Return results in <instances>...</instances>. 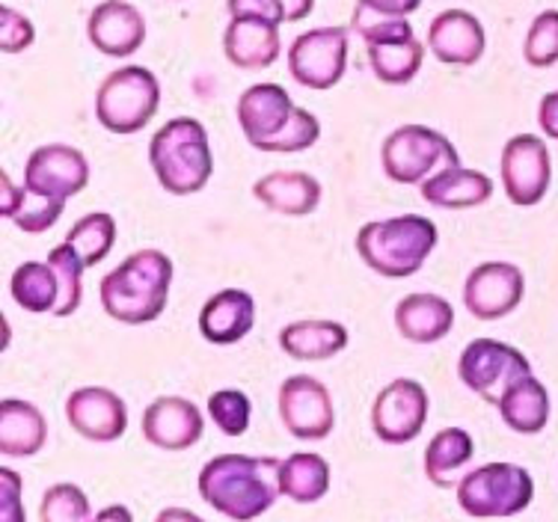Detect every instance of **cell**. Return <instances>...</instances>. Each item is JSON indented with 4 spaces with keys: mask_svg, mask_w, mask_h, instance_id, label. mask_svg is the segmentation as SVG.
<instances>
[{
    "mask_svg": "<svg viewBox=\"0 0 558 522\" xmlns=\"http://www.w3.org/2000/svg\"><path fill=\"white\" fill-rule=\"evenodd\" d=\"M0 184H3V205H0V211H3L7 220L19 226L22 232L43 235V232H48L60 220L65 203L51 199V196H39V193L27 191V187H15L10 172H0Z\"/></svg>",
    "mask_w": 558,
    "mask_h": 522,
    "instance_id": "cell-28",
    "label": "cell"
},
{
    "mask_svg": "<svg viewBox=\"0 0 558 522\" xmlns=\"http://www.w3.org/2000/svg\"><path fill=\"white\" fill-rule=\"evenodd\" d=\"M526 277L511 262H484L463 282V306L478 320H499L523 303Z\"/></svg>",
    "mask_w": 558,
    "mask_h": 522,
    "instance_id": "cell-14",
    "label": "cell"
},
{
    "mask_svg": "<svg viewBox=\"0 0 558 522\" xmlns=\"http://www.w3.org/2000/svg\"><path fill=\"white\" fill-rule=\"evenodd\" d=\"M65 244H72V250L81 256L86 267H96L98 262L108 258V253L117 244V220L108 211L86 214L69 229Z\"/></svg>",
    "mask_w": 558,
    "mask_h": 522,
    "instance_id": "cell-33",
    "label": "cell"
},
{
    "mask_svg": "<svg viewBox=\"0 0 558 522\" xmlns=\"http://www.w3.org/2000/svg\"><path fill=\"white\" fill-rule=\"evenodd\" d=\"M348 330L339 320H294L279 332V348L291 360L301 363H318V360H333L348 348Z\"/></svg>",
    "mask_w": 558,
    "mask_h": 522,
    "instance_id": "cell-25",
    "label": "cell"
},
{
    "mask_svg": "<svg viewBox=\"0 0 558 522\" xmlns=\"http://www.w3.org/2000/svg\"><path fill=\"white\" fill-rule=\"evenodd\" d=\"M12 300L22 306L24 312H51L60 306V279L51 262H24L15 267L10 279Z\"/></svg>",
    "mask_w": 558,
    "mask_h": 522,
    "instance_id": "cell-31",
    "label": "cell"
},
{
    "mask_svg": "<svg viewBox=\"0 0 558 522\" xmlns=\"http://www.w3.org/2000/svg\"><path fill=\"white\" fill-rule=\"evenodd\" d=\"M523 57L535 69H549L558 63V10H544L529 24Z\"/></svg>",
    "mask_w": 558,
    "mask_h": 522,
    "instance_id": "cell-36",
    "label": "cell"
},
{
    "mask_svg": "<svg viewBox=\"0 0 558 522\" xmlns=\"http://www.w3.org/2000/svg\"><path fill=\"white\" fill-rule=\"evenodd\" d=\"M226 10H229L232 19H238V15H256V19L286 24L279 0H226Z\"/></svg>",
    "mask_w": 558,
    "mask_h": 522,
    "instance_id": "cell-40",
    "label": "cell"
},
{
    "mask_svg": "<svg viewBox=\"0 0 558 522\" xmlns=\"http://www.w3.org/2000/svg\"><path fill=\"white\" fill-rule=\"evenodd\" d=\"M380 163L389 182L396 184H422L434 172L446 167H458V149L451 139L428 125H401L384 139L380 146Z\"/></svg>",
    "mask_w": 558,
    "mask_h": 522,
    "instance_id": "cell-8",
    "label": "cell"
},
{
    "mask_svg": "<svg viewBox=\"0 0 558 522\" xmlns=\"http://www.w3.org/2000/svg\"><path fill=\"white\" fill-rule=\"evenodd\" d=\"M537 122H541V131H544L549 139H556L558 143V89L541 98V107H537Z\"/></svg>",
    "mask_w": 558,
    "mask_h": 522,
    "instance_id": "cell-42",
    "label": "cell"
},
{
    "mask_svg": "<svg viewBox=\"0 0 558 522\" xmlns=\"http://www.w3.org/2000/svg\"><path fill=\"white\" fill-rule=\"evenodd\" d=\"M253 196L268 211L282 217H310L322 205V184L310 172H268L265 179L253 184Z\"/></svg>",
    "mask_w": 558,
    "mask_h": 522,
    "instance_id": "cell-23",
    "label": "cell"
},
{
    "mask_svg": "<svg viewBox=\"0 0 558 522\" xmlns=\"http://www.w3.org/2000/svg\"><path fill=\"white\" fill-rule=\"evenodd\" d=\"M113 517H119V520H131V513L125 511V508H105V511L96 513V520H113Z\"/></svg>",
    "mask_w": 558,
    "mask_h": 522,
    "instance_id": "cell-44",
    "label": "cell"
},
{
    "mask_svg": "<svg viewBox=\"0 0 558 522\" xmlns=\"http://www.w3.org/2000/svg\"><path fill=\"white\" fill-rule=\"evenodd\" d=\"M48 262L57 270V279H60V306L54 309L57 318H69L75 315L77 306H81V298H84V286H81V277H84L86 265L81 262L72 244H60L48 253Z\"/></svg>",
    "mask_w": 558,
    "mask_h": 522,
    "instance_id": "cell-34",
    "label": "cell"
},
{
    "mask_svg": "<svg viewBox=\"0 0 558 522\" xmlns=\"http://www.w3.org/2000/svg\"><path fill=\"white\" fill-rule=\"evenodd\" d=\"M279 484H282V496H289L298 505H312V501L324 499L330 490V463L312 451L289 454L282 460Z\"/></svg>",
    "mask_w": 558,
    "mask_h": 522,
    "instance_id": "cell-30",
    "label": "cell"
},
{
    "mask_svg": "<svg viewBox=\"0 0 558 522\" xmlns=\"http://www.w3.org/2000/svg\"><path fill=\"white\" fill-rule=\"evenodd\" d=\"M458 374L466 389H473L487 404L499 406L505 392L532 374V363L505 341L475 339L463 348Z\"/></svg>",
    "mask_w": 558,
    "mask_h": 522,
    "instance_id": "cell-9",
    "label": "cell"
},
{
    "mask_svg": "<svg viewBox=\"0 0 558 522\" xmlns=\"http://www.w3.org/2000/svg\"><path fill=\"white\" fill-rule=\"evenodd\" d=\"M48 439V422L43 410L31 401L7 398L0 404V451L7 458H33Z\"/></svg>",
    "mask_w": 558,
    "mask_h": 522,
    "instance_id": "cell-26",
    "label": "cell"
},
{
    "mask_svg": "<svg viewBox=\"0 0 558 522\" xmlns=\"http://www.w3.org/2000/svg\"><path fill=\"white\" fill-rule=\"evenodd\" d=\"M282 460L220 454L199 472V496L229 520L247 522L274 508L282 493L279 484Z\"/></svg>",
    "mask_w": 558,
    "mask_h": 522,
    "instance_id": "cell-1",
    "label": "cell"
},
{
    "mask_svg": "<svg viewBox=\"0 0 558 522\" xmlns=\"http://www.w3.org/2000/svg\"><path fill=\"white\" fill-rule=\"evenodd\" d=\"M86 36L105 57H131L146 43V19L125 0H105L89 12Z\"/></svg>",
    "mask_w": 558,
    "mask_h": 522,
    "instance_id": "cell-18",
    "label": "cell"
},
{
    "mask_svg": "<svg viewBox=\"0 0 558 522\" xmlns=\"http://www.w3.org/2000/svg\"><path fill=\"white\" fill-rule=\"evenodd\" d=\"M279 24L256 15H238L223 33V53L229 63L241 72H262L277 63L279 57Z\"/></svg>",
    "mask_w": 558,
    "mask_h": 522,
    "instance_id": "cell-20",
    "label": "cell"
},
{
    "mask_svg": "<svg viewBox=\"0 0 558 522\" xmlns=\"http://www.w3.org/2000/svg\"><path fill=\"white\" fill-rule=\"evenodd\" d=\"M428 48L446 65H475L484 57L487 36L473 12L446 10L430 22Z\"/></svg>",
    "mask_w": 558,
    "mask_h": 522,
    "instance_id": "cell-19",
    "label": "cell"
},
{
    "mask_svg": "<svg viewBox=\"0 0 558 522\" xmlns=\"http://www.w3.org/2000/svg\"><path fill=\"white\" fill-rule=\"evenodd\" d=\"M499 413H502L505 425L517 434H526V437L541 434L549 422L547 386L529 374L505 392V398L499 401Z\"/></svg>",
    "mask_w": 558,
    "mask_h": 522,
    "instance_id": "cell-29",
    "label": "cell"
},
{
    "mask_svg": "<svg viewBox=\"0 0 558 522\" xmlns=\"http://www.w3.org/2000/svg\"><path fill=\"white\" fill-rule=\"evenodd\" d=\"M36 39V31L27 15L15 12L12 7L0 10V48L3 53H22L27 51Z\"/></svg>",
    "mask_w": 558,
    "mask_h": 522,
    "instance_id": "cell-38",
    "label": "cell"
},
{
    "mask_svg": "<svg viewBox=\"0 0 558 522\" xmlns=\"http://www.w3.org/2000/svg\"><path fill=\"white\" fill-rule=\"evenodd\" d=\"M170 517H191V520H196V513H191V511H163V513H158V520H170Z\"/></svg>",
    "mask_w": 558,
    "mask_h": 522,
    "instance_id": "cell-45",
    "label": "cell"
},
{
    "mask_svg": "<svg viewBox=\"0 0 558 522\" xmlns=\"http://www.w3.org/2000/svg\"><path fill=\"white\" fill-rule=\"evenodd\" d=\"M553 160L547 143L535 134H517L502 149V187L505 196L520 208H532L549 191Z\"/></svg>",
    "mask_w": 558,
    "mask_h": 522,
    "instance_id": "cell-13",
    "label": "cell"
},
{
    "mask_svg": "<svg viewBox=\"0 0 558 522\" xmlns=\"http://www.w3.org/2000/svg\"><path fill=\"white\" fill-rule=\"evenodd\" d=\"M348 33L344 24L301 33L289 48L291 77L306 89H333L348 69Z\"/></svg>",
    "mask_w": 558,
    "mask_h": 522,
    "instance_id": "cell-10",
    "label": "cell"
},
{
    "mask_svg": "<svg viewBox=\"0 0 558 522\" xmlns=\"http://www.w3.org/2000/svg\"><path fill=\"white\" fill-rule=\"evenodd\" d=\"M396 327L401 339L413 344H434L454 327V309L440 294H410L396 306Z\"/></svg>",
    "mask_w": 558,
    "mask_h": 522,
    "instance_id": "cell-24",
    "label": "cell"
},
{
    "mask_svg": "<svg viewBox=\"0 0 558 522\" xmlns=\"http://www.w3.org/2000/svg\"><path fill=\"white\" fill-rule=\"evenodd\" d=\"M39 517L43 522H84L93 517V511L86 493L77 484H54L45 490Z\"/></svg>",
    "mask_w": 558,
    "mask_h": 522,
    "instance_id": "cell-37",
    "label": "cell"
},
{
    "mask_svg": "<svg viewBox=\"0 0 558 522\" xmlns=\"http://www.w3.org/2000/svg\"><path fill=\"white\" fill-rule=\"evenodd\" d=\"M238 122L253 149L294 151L312 149L322 137V122L291 101V96L279 84L247 86L238 98Z\"/></svg>",
    "mask_w": 558,
    "mask_h": 522,
    "instance_id": "cell-2",
    "label": "cell"
},
{
    "mask_svg": "<svg viewBox=\"0 0 558 522\" xmlns=\"http://www.w3.org/2000/svg\"><path fill=\"white\" fill-rule=\"evenodd\" d=\"M425 45L416 36H401V39H380V43H365V57L375 72L377 81L392 86L410 84L422 72L425 63Z\"/></svg>",
    "mask_w": 558,
    "mask_h": 522,
    "instance_id": "cell-27",
    "label": "cell"
},
{
    "mask_svg": "<svg viewBox=\"0 0 558 522\" xmlns=\"http://www.w3.org/2000/svg\"><path fill=\"white\" fill-rule=\"evenodd\" d=\"M256 327V300L241 288L217 291L199 312V332L211 344H235Z\"/></svg>",
    "mask_w": 558,
    "mask_h": 522,
    "instance_id": "cell-21",
    "label": "cell"
},
{
    "mask_svg": "<svg viewBox=\"0 0 558 522\" xmlns=\"http://www.w3.org/2000/svg\"><path fill=\"white\" fill-rule=\"evenodd\" d=\"M161 107V84L143 65H122L101 81L96 93L98 125L110 134H137Z\"/></svg>",
    "mask_w": 558,
    "mask_h": 522,
    "instance_id": "cell-6",
    "label": "cell"
},
{
    "mask_svg": "<svg viewBox=\"0 0 558 522\" xmlns=\"http://www.w3.org/2000/svg\"><path fill=\"white\" fill-rule=\"evenodd\" d=\"M149 163L161 191L172 196L199 193L215 172V155L208 146V131L199 119H170L155 131L149 143Z\"/></svg>",
    "mask_w": 558,
    "mask_h": 522,
    "instance_id": "cell-4",
    "label": "cell"
},
{
    "mask_svg": "<svg viewBox=\"0 0 558 522\" xmlns=\"http://www.w3.org/2000/svg\"><path fill=\"white\" fill-rule=\"evenodd\" d=\"M437 246V226L422 214H401L365 223L356 232V253L375 274L408 279L422 270Z\"/></svg>",
    "mask_w": 558,
    "mask_h": 522,
    "instance_id": "cell-5",
    "label": "cell"
},
{
    "mask_svg": "<svg viewBox=\"0 0 558 522\" xmlns=\"http://www.w3.org/2000/svg\"><path fill=\"white\" fill-rule=\"evenodd\" d=\"M86 184H89V160L84 158V151L63 143L36 149L24 167V187L60 203L77 196Z\"/></svg>",
    "mask_w": 558,
    "mask_h": 522,
    "instance_id": "cell-15",
    "label": "cell"
},
{
    "mask_svg": "<svg viewBox=\"0 0 558 522\" xmlns=\"http://www.w3.org/2000/svg\"><path fill=\"white\" fill-rule=\"evenodd\" d=\"M172 258L161 250H137L101 279L98 298L119 324H151L167 309Z\"/></svg>",
    "mask_w": 558,
    "mask_h": 522,
    "instance_id": "cell-3",
    "label": "cell"
},
{
    "mask_svg": "<svg viewBox=\"0 0 558 522\" xmlns=\"http://www.w3.org/2000/svg\"><path fill=\"white\" fill-rule=\"evenodd\" d=\"M473 437L463 427H446L425 448V475L434 487H451L454 475L473 460Z\"/></svg>",
    "mask_w": 558,
    "mask_h": 522,
    "instance_id": "cell-32",
    "label": "cell"
},
{
    "mask_svg": "<svg viewBox=\"0 0 558 522\" xmlns=\"http://www.w3.org/2000/svg\"><path fill=\"white\" fill-rule=\"evenodd\" d=\"M356 7L375 12V15H389V19H408L422 7V0H356Z\"/></svg>",
    "mask_w": 558,
    "mask_h": 522,
    "instance_id": "cell-41",
    "label": "cell"
},
{
    "mask_svg": "<svg viewBox=\"0 0 558 522\" xmlns=\"http://www.w3.org/2000/svg\"><path fill=\"white\" fill-rule=\"evenodd\" d=\"M428 392L418 380L398 377L377 392L372 404V430L389 446H408L428 422Z\"/></svg>",
    "mask_w": 558,
    "mask_h": 522,
    "instance_id": "cell-12",
    "label": "cell"
},
{
    "mask_svg": "<svg viewBox=\"0 0 558 522\" xmlns=\"http://www.w3.org/2000/svg\"><path fill=\"white\" fill-rule=\"evenodd\" d=\"M279 7H282L286 24H291V22H303V19H310L312 10H315V0H279Z\"/></svg>",
    "mask_w": 558,
    "mask_h": 522,
    "instance_id": "cell-43",
    "label": "cell"
},
{
    "mask_svg": "<svg viewBox=\"0 0 558 522\" xmlns=\"http://www.w3.org/2000/svg\"><path fill=\"white\" fill-rule=\"evenodd\" d=\"M535 499V481L517 463H484L458 484V505L475 520L517 517Z\"/></svg>",
    "mask_w": 558,
    "mask_h": 522,
    "instance_id": "cell-7",
    "label": "cell"
},
{
    "mask_svg": "<svg viewBox=\"0 0 558 522\" xmlns=\"http://www.w3.org/2000/svg\"><path fill=\"white\" fill-rule=\"evenodd\" d=\"M208 416L226 437H244L253 418V404L241 389H220L208 398Z\"/></svg>",
    "mask_w": 558,
    "mask_h": 522,
    "instance_id": "cell-35",
    "label": "cell"
},
{
    "mask_svg": "<svg viewBox=\"0 0 558 522\" xmlns=\"http://www.w3.org/2000/svg\"><path fill=\"white\" fill-rule=\"evenodd\" d=\"M0 487H3V522H24L22 508V478L12 470H0Z\"/></svg>",
    "mask_w": 558,
    "mask_h": 522,
    "instance_id": "cell-39",
    "label": "cell"
},
{
    "mask_svg": "<svg viewBox=\"0 0 558 522\" xmlns=\"http://www.w3.org/2000/svg\"><path fill=\"white\" fill-rule=\"evenodd\" d=\"M277 406L282 427L303 442L330 437L336 425L333 394L322 380H315L310 374H291L289 380H282Z\"/></svg>",
    "mask_w": 558,
    "mask_h": 522,
    "instance_id": "cell-11",
    "label": "cell"
},
{
    "mask_svg": "<svg viewBox=\"0 0 558 522\" xmlns=\"http://www.w3.org/2000/svg\"><path fill=\"white\" fill-rule=\"evenodd\" d=\"M203 410L179 394L155 398L143 413V437L161 451H187L203 439Z\"/></svg>",
    "mask_w": 558,
    "mask_h": 522,
    "instance_id": "cell-17",
    "label": "cell"
},
{
    "mask_svg": "<svg viewBox=\"0 0 558 522\" xmlns=\"http://www.w3.org/2000/svg\"><path fill=\"white\" fill-rule=\"evenodd\" d=\"M422 199L434 208H446V211H463V208H478L490 196H494V182L478 170L470 167H446V170L434 172L430 179L418 184Z\"/></svg>",
    "mask_w": 558,
    "mask_h": 522,
    "instance_id": "cell-22",
    "label": "cell"
},
{
    "mask_svg": "<svg viewBox=\"0 0 558 522\" xmlns=\"http://www.w3.org/2000/svg\"><path fill=\"white\" fill-rule=\"evenodd\" d=\"M65 418L77 437L89 439V442H113L129 427V406L113 389L84 386L69 394Z\"/></svg>",
    "mask_w": 558,
    "mask_h": 522,
    "instance_id": "cell-16",
    "label": "cell"
}]
</instances>
